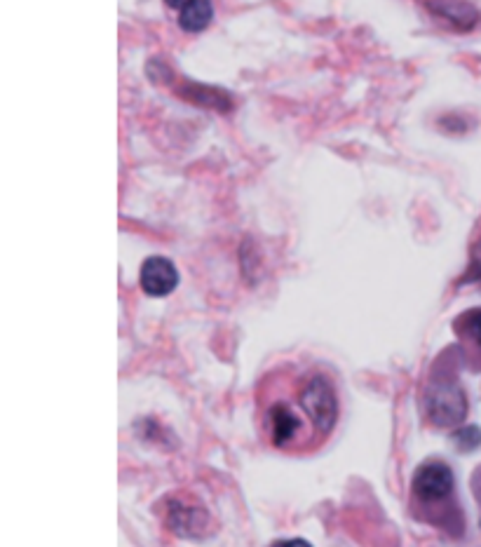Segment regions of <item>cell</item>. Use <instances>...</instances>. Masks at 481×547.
<instances>
[{
    "mask_svg": "<svg viewBox=\"0 0 481 547\" xmlns=\"http://www.w3.org/2000/svg\"><path fill=\"white\" fill-rule=\"evenodd\" d=\"M479 524H481V522H479Z\"/></svg>",
    "mask_w": 481,
    "mask_h": 547,
    "instance_id": "4fadbf2b",
    "label": "cell"
},
{
    "mask_svg": "<svg viewBox=\"0 0 481 547\" xmlns=\"http://www.w3.org/2000/svg\"><path fill=\"white\" fill-rule=\"evenodd\" d=\"M165 3H167V8H172V10H184L191 0H165Z\"/></svg>",
    "mask_w": 481,
    "mask_h": 547,
    "instance_id": "7c38bea8",
    "label": "cell"
},
{
    "mask_svg": "<svg viewBox=\"0 0 481 547\" xmlns=\"http://www.w3.org/2000/svg\"><path fill=\"white\" fill-rule=\"evenodd\" d=\"M425 407L435 425H458L467 414L465 395L456 386H432L425 397Z\"/></svg>",
    "mask_w": 481,
    "mask_h": 547,
    "instance_id": "277c9868",
    "label": "cell"
},
{
    "mask_svg": "<svg viewBox=\"0 0 481 547\" xmlns=\"http://www.w3.org/2000/svg\"><path fill=\"white\" fill-rule=\"evenodd\" d=\"M451 440L460 451H474L481 444V430L477 425H465V428L453 432Z\"/></svg>",
    "mask_w": 481,
    "mask_h": 547,
    "instance_id": "9c48e42d",
    "label": "cell"
},
{
    "mask_svg": "<svg viewBox=\"0 0 481 547\" xmlns=\"http://www.w3.org/2000/svg\"><path fill=\"white\" fill-rule=\"evenodd\" d=\"M428 8L458 29H470L477 22V10L465 0H428Z\"/></svg>",
    "mask_w": 481,
    "mask_h": 547,
    "instance_id": "52a82bcc",
    "label": "cell"
},
{
    "mask_svg": "<svg viewBox=\"0 0 481 547\" xmlns=\"http://www.w3.org/2000/svg\"><path fill=\"white\" fill-rule=\"evenodd\" d=\"M463 329L472 341H477L481 346V308L470 310V313L463 315Z\"/></svg>",
    "mask_w": 481,
    "mask_h": 547,
    "instance_id": "30bf717a",
    "label": "cell"
},
{
    "mask_svg": "<svg viewBox=\"0 0 481 547\" xmlns=\"http://www.w3.org/2000/svg\"><path fill=\"white\" fill-rule=\"evenodd\" d=\"M268 432H270V442L273 447L284 449V451H294L301 447V442L306 440V435L315 437L313 425H310L306 411L291 407L289 402H275L273 407L268 409Z\"/></svg>",
    "mask_w": 481,
    "mask_h": 547,
    "instance_id": "7a4b0ae2",
    "label": "cell"
},
{
    "mask_svg": "<svg viewBox=\"0 0 481 547\" xmlns=\"http://www.w3.org/2000/svg\"><path fill=\"white\" fill-rule=\"evenodd\" d=\"M273 547H313V545L303 538H291V540H280V543H275Z\"/></svg>",
    "mask_w": 481,
    "mask_h": 547,
    "instance_id": "8fae6325",
    "label": "cell"
},
{
    "mask_svg": "<svg viewBox=\"0 0 481 547\" xmlns=\"http://www.w3.org/2000/svg\"><path fill=\"white\" fill-rule=\"evenodd\" d=\"M453 470L442 461H428L423 463L413 475L411 491L420 503H442L453 494Z\"/></svg>",
    "mask_w": 481,
    "mask_h": 547,
    "instance_id": "3957f363",
    "label": "cell"
},
{
    "mask_svg": "<svg viewBox=\"0 0 481 547\" xmlns=\"http://www.w3.org/2000/svg\"><path fill=\"white\" fill-rule=\"evenodd\" d=\"M212 17H214V8L209 0H191V3L181 10L179 26L188 33H200L212 24Z\"/></svg>",
    "mask_w": 481,
    "mask_h": 547,
    "instance_id": "ba28073f",
    "label": "cell"
},
{
    "mask_svg": "<svg viewBox=\"0 0 481 547\" xmlns=\"http://www.w3.org/2000/svg\"><path fill=\"white\" fill-rule=\"evenodd\" d=\"M167 524L176 536L200 538L207 533L209 515L207 510L200 508L198 503L174 498V501H169L167 505Z\"/></svg>",
    "mask_w": 481,
    "mask_h": 547,
    "instance_id": "5b68a950",
    "label": "cell"
},
{
    "mask_svg": "<svg viewBox=\"0 0 481 547\" xmlns=\"http://www.w3.org/2000/svg\"><path fill=\"white\" fill-rule=\"evenodd\" d=\"M298 404L306 411L310 425H313L315 437H327L334 430L338 418V397L327 376L317 374L303 383L298 393Z\"/></svg>",
    "mask_w": 481,
    "mask_h": 547,
    "instance_id": "6da1fadb",
    "label": "cell"
},
{
    "mask_svg": "<svg viewBox=\"0 0 481 547\" xmlns=\"http://www.w3.org/2000/svg\"><path fill=\"white\" fill-rule=\"evenodd\" d=\"M139 282L141 289L148 296H155V299H160V296L172 294L176 285H179V270L165 256H151V259L144 261V266H141L139 273Z\"/></svg>",
    "mask_w": 481,
    "mask_h": 547,
    "instance_id": "8992f818",
    "label": "cell"
}]
</instances>
